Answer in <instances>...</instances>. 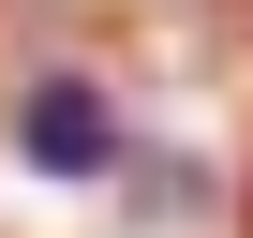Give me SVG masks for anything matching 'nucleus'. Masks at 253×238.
<instances>
[{"instance_id":"1","label":"nucleus","mask_w":253,"mask_h":238,"mask_svg":"<svg viewBox=\"0 0 253 238\" xmlns=\"http://www.w3.org/2000/svg\"><path fill=\"white\" fill-rule=\"evenodd\" d=\"M15 149H30L45 179H104V164H119V104H104V75H30V89H15Z\"/></svg>"}]
</instances>
